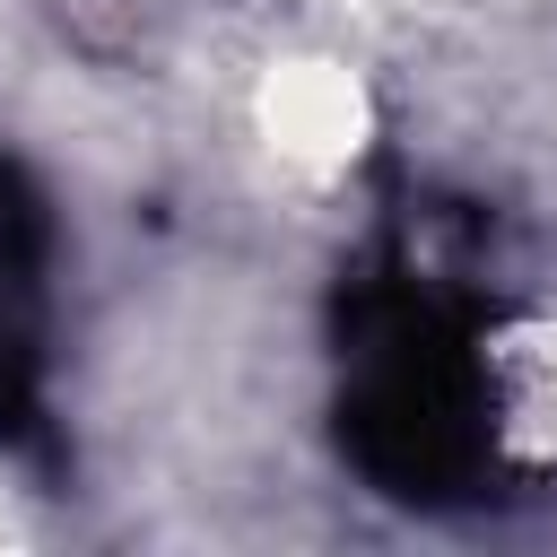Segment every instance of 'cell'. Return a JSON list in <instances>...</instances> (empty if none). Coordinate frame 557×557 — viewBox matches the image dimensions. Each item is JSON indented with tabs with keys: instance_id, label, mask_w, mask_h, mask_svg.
<instances>
[{
	"instance_id": "cell-1",
	"label": "cell",
	"mask_w": 557,
	"mask_h": 557,
	"mask_svg": "<svg viewBox=\"0 0 557 557\" xmlns=\"http://www.w3.org/2000/svg\"><path fill=\"white\" fill-rule=\"evenodd\" d=\"M479 409L496 453L557 470V305H531L479 339Z\"/></svg>"
},
{
	"instance_id": "cell-2",
	"label": "cell",
	"mask_w": 557,
	"mask_h": 557,
	"mask_svg": "<svg viewBox=\"0 0 557 557\" xmlns=\"http://www.w3.org/2000/svg\"><path fill=\"white\" fill-rule=\"evenodd\" d=\"M270 139L296 165H339L357 148V87L339 70H287L270 87Z\"/></svg>"
}]
</instances>
